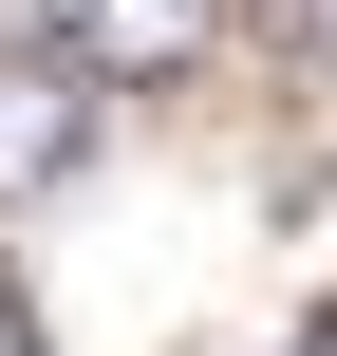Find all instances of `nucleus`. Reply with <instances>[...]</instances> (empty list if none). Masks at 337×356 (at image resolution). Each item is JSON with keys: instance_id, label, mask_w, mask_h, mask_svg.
<instances>
[{"instance_id": "obj_1", "label": "nucleus", "mask_w": 337, "mask_h": 356, "mask_svg": "<svg viewBox=\"0 0 337 356\" xmlns=\"http://www.w3.org/2000/svg\"><path fill=\"white\" fill-rule=\"evenodd\" d=\"M225 19H244V0H38L19 38H56L94 94H169L188 56H225Z\"/></svg>"}, {"instance_id": "obj_2", "label": "nucleus", "mask_w": 337, "mask_h": 356, "mask_svg": "<svg viewBox=\"0 0 337 356\" xmlns=\"http://www.w3.org/2000/svg\"><path fill=\"white\" fill-rule=\"evenodd\" d=\"M75 150H94V75H75L56 38H0V207H19V188H56Z\"/></svg>"}, {"instance_id": "obj_3", "label": "nucleus", "mask_w": 337, "mask_h": 356, "mask_svg": "<svg viewBox=\"0 0 337 356\" xmlns=\"http://www.w3.org/2000/svg\"><path fill=\"white\" fill-rule=\"evenodd\" d=\"M281 56H300V75H337V0H281Z\"/></svg>"}, {"instance_id": "obj_4", "label": "nucleus", "mask_w": 337, "mask_h": 356, "mask_svg": "<svg viewBox=\"0 0 337 356\" xmlns=\"http://www.w3.org/2000/svg\"><path fill=\"white\" fill-rule=\"evenodd\" d=\"M0 356H38V300H19V282H0Z\"/></svg>"}, {"instance_id": "obj_5", "label": "nucleus", "mask_w": 337, "mask_h": 356, "mask_svg": "<svg viewBox=\"0 0 337 356\" xmlns=\"http://www.w3.org/2000/svg\"><path fill=\"white\" fill-rule=\"evenodd\" d=\"M300 356H337V319H319V338H300Z\"/></svg>"}]
</instances>
